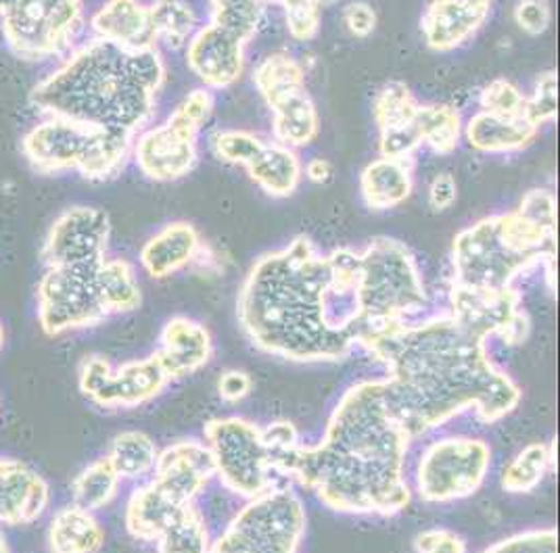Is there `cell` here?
Masks as SVG:
<instances>
[{"instance_id":"7dc6e473","label":"cell","mask_w":560,"mask_h":553,"mask_svg":"<svg viewBox=\"0 0 560 553\" xmlns=\"http://www.w3.org/2000/svg\"><path fill=\"white\" fill-rule=\"evenodd\" d=\"M559 532L555 529L525 530L502 539L488 548V552H557Z\"/></svg>"},{"instance_id":"f1b7e54d","label":"cell","mask_w":560,"mask_h":553,"mask_svg":"<svg viewBox=\"0 0 560 553\" xmlns=\"http://www.w3.org/2000/svg\"><path fill=\"white\" fill-rule=\"evenodd\" d=\"M47 541L50 552L94 553L105 545V529L94 511L71 504L52 514Z\"/></svg>"},{"instance_id":"7a4b0ae2","label":"cell","mask_w":560,"mask_h":553,"mask_svg":"<svg viewBox=\"0 0 560 553\" xmlns=\"http://www.w3.org/2000/svg\"><path fill=\"white\" fill-rule=\"evenodd\" d=\"M360 346L387 368L389 410L412 440L467 410L493 424L521 403L523 392L491 362L488 341L450 311L378 326Z\"/></svg>"},{"instance_id":"7c38bea8","label":"cell","mask_w":560,"mask_h":553,"mask_svg":"<svg viewBox=\"0 0 560 553\" xmlns=\"http://www.w3.org/2000/svg\"><path fill=\"white\" fill-rule=\"evenodd\" d=\"M94 272L96 266H47L36 289V316L47 337L93 328L109 318L98 297Z\"/></svg>"},{"instance_id":"7402d4cb","label":"cell","mask_w":560,"mask_h":553,"mask_svg":"<svg viewBox=\"0 0 560 553\" xmlns=\"http://www.w3.org/2000/svg\"><path fill=\"white\" fill-rule=\"evenodd\" d=\"M151 476L170 486L185 502H195L215 476L213 454L206 440L187 438L172 443L160 451Z\"/></svg>"},{"instance_id":"1f68e13d","label":"cell","mask_w":560,"mask_h":553,"mask_svg":"<svg viewBox=\"0 0 560 553\" xmlns=\"http://www.w3.org/2000/svg\"><path fill=\"white\" fill-rule=\"evenodd\" d=\"M422 146H429L438 155H450L458 149L463 140V116L450 103H429L419 105L417 111Z\"/></svg>"},{"instance_id":"484cf974","label":"cell","mask_w":560,"mask_h":553,"mask_svg":"<svg viewBox=\"0 0 560 553\" xmlns=\"http://www.w3.org/2000/svg\"><path fill=\"white\" fill-rule=\"evenodd\" d=\"M415 190L412 160L378 157L360 174V197L373 211H389L406 203Z\"/></svg>"},{"instance_id":"ba28073f","label":"cell","mask_w":560,"mask_h":553,"mask_svg":"<svg viewBox=\"0 0 560 553\" xmlns=\"http://www.w3.org/2000/svg\"><path fill=\"white\" fill-rule=\"evenodd\" d=\"M86 27L84 0H11L0 15L7 50L25 63L61 61Z\"/></svg>"},{"instance_id":"680465c9","label":"cell","mask_w":560,"mask_h":553,"mask_svg":"<svg viewBox=\"0 0 560 553\" xmlns=\"http://www.w3.org/2000/svg\"><path fill=\"white\" fill-rule=\"evenodd\" d=\"M9 2H11V0H0V15H2V13H4V9L9 7Z\"/></svg>"},{"instance_id":"5bb4252c","label":"cell","mask_w":560,"mask_h":553,"mask_svg":"<svg viewBox=\"0 0 560 553\" xmlns=\"http://www.w3.org/2000/svg\"><path fill=\"white\" fill-rule=\"evenodd\" d=\"M112 222L103 209L71 205L50 224L43 245L45 266H98L109 249Z\"/></svg>"},{"instance_id":"6da1fadb","label":"cell","mask_w":560,"mask_h":553,"mask_svg":"<svg viewBox=\"0 0 560 553\" xmlns=\"http://www.w3.org/2000/svg\"><path fill=\"white\" fill-rule=\"evenodd\" d=\"M358 251L323 255L307 236L257 257L236 297L254 345L287 362H341L369 337L358 295Z\"/></svg>"},{"instance_id":"5b68a950","label":"cell","mask_w":560,"mask_h":553,"mask_svg":"<svg viewBox=\"0 0 560 553\" xmlns=\"http://www.w3.org/2000/svg\"><path fill=\"white\" fill-rule=\"evenodd\" d=\"M537 266L555 282L557 232L546 231L518 209L490 215L468 226L452 245V286L500 293Z\"/></svg>"},{"instance_id":"9c48e42d","label":"cell","mask_w":560,"mask_h":553,"mask_svg":"<svg viewBox=\"0 0 560 553\" xmlns=\"http://www.w3.org/2000/svg\"><path fill=\"white\" fill-rule=\"evenodd\" d=\"M307 530V511L291 486H270L236 511L210 552L295 553Z\"/></svg>"},{"instance_id":"30bf717a","label":"cell","mask_w":560,"mask_h":553,"mask_svg":"<svg viewBox=\"0 0 560 553\" xmlns=\"http://www.w3.org/2000/svg\"><path fill=\"white\" fill-rule=\"evenodd\" d=\"M488 440L467 435L442 437L422 451L415 486L424 504H454L475 495L490 474Z\"/></svg>"},{"instance_id":"f546056e","label":"cell","mask_w":560,"mask_h":553,"mask_svg":"<svg viewBox=\"0 0 560 553\" xmlns=\"http://www.w3.org/2000/svg\"><path fill=\"white\" fill-rule=\"evenodd\" d=\"M96 291L103 307L109 316L116 314H130L139 309L142 293H140L137 270L126 259H109L105 257L94 272Z\"/></svg>"},{"instance_id":"83f0119b","label":"cell","mask_w":560,"mask_h":553,"mask_svg":"<svg viewBox=\"0 0 560 553\" xmlns=\"http://www.w3.org/2000/svg\"><path fill=\"white\" fill-rule=\"evenodd\" d=\"M275 142L293 151L310 146L320 134V117L316 103L305 89L287 94L270 105Z\"/></svg>"},{"instance_id":"9a60e30c","label":"cell","mask_w":560,"mask_h":553,"mask_svg":"<svg viewBox=\"0 0 560 553\" xmlns=\"http://www.w3.org/2000/svg\"><path fill=\"white\" fill-rule=\"evenodd\" d=\"M450 314L481 339L498 337L506 345H521L532 332V320L521 307L516 289L486 293L452 286Z\"/></svg>"},{"instance_id":"8fae6325","label":"cell","mask_w":560,"mask_h":553,"mask_svg":"<svg viewBox=\"0 0 560 553\" xmlns=\"http://www.w3.org/2000/svg\"><path fill=\"white\" fill-rule=\"evenodd\" d=\"M215 476L231 493L252 499L275 484V468L261 428L245 417H215L203 428Z\"/></svg>"},{"instance_id":"7bdbcfd3","label":"cell","mask_w":560,"mask_h":553,"mask_svg":"<svg viewBox=\"0 0 560 553\" xmlns=\"http://www.w3.org/2000/svg\"><path fill=\"white\" fill-rule=\"evenodd\" d=\"M479 107H481L479 111L493 114V116H525L527 94L511 80L498 78L479 94Z\"/></svg>"},{"instance_id":"4dcf8cb0","label":"cell","mask_w":560,"mask_h":553,"mask_svg":"<svg viewBox=\"0 0 560 553\" xmlns=\"http://www.w3.org/2000/svg\"><path fill=\"white\" fill-rule=\"evenodd\" d=\"M105 458L112 461L121 481H142L153 474L160 447L144 433L126 431L109 443Z\"/></svg>"},{"instance_id":"4316f807","label":"cell","mask_w":560,"mask_h":553,"mask_svg":"<svg viewBox=\"0 0 560 553\" xmlns=\"http://www.w3.org/2000/svg\"><path fill=\"white\" fill-rule=\"evenodd\" d=\"M245 169L249 178L272 199L293 197L304 180V163L298 151L279 142H266L256 160Z\"/></svg>"},{"instance_id":"60d3db41","label":"cell","mask_w":560,"mask_h":553,"mask_svg":"<svg viewBox=\"0 0 560 553\" xmlns=\"http://www.w3.org/2000/svg\"><path fill=\"white\" fill-rule=\"evenodd\" d=\"M213 103L215 101H213L210 89H206V86L195 89L176 105V109L165 121L188 137L199 139L201 130L208 126L211 114H213Z\"/></svg>"},{"instance_id":"ee69618b","label":"cell","mask_w":560,"mask_h":553,"mask_svg":"<svg viewBox=\"0 0 560 553\" xmlns=\"http://www.w3.org/2000/svg\"><path fill=\"white\" fill-rule=\"evenodd\" d=\"M525 116L541 128L544 123H552L559 116V78L557 71H544L536 80L534 93L527 96Z\"/></svg>"},{"instance_id":"2e32d148","label":"cell","mask_w":560,"mask_h":553,"mask_svg":"<svg viewBox=\"0 0 560 553\" xmlns=\"http://www.w3.org/2000/svg\"><path fill=\"white\" fill-rule=\"evenodd\" d=\"M245 43L222 25H199L185 47L188 70L210 91H226L245 71Z\"/></svg>"},{"instance_id":"91938a15","label":"cell","mask_w":560,"mask_h":553,"mask_svg":"<svg viewBox=\"0 0 560 553\" xmlns=\"http://www.w3.org/2000/svg\"><path fill=\"white\" fill-rule=\"evenodd\" d=\"M323 4H332V2H337V0H320Z\"/></svg>"},{"instance_id":"b9f144b4","label":"cell","mask_w":560,"mask_h":553,"mask_svg":"<svg viewBox=\"0 0 560 553\" xmlns=\"http://www.w3.org/2000/svg\"><path fill=\"white\" fill-rule=\"evenodd\" d=\"M323 7L320 0H284L280 9L291 38L300 43L314 40L323 27Z\"/></svg>"},{"instance_id":"6f0895ef","label":"cell","mask_w":560,"mask_h":553,"mask_svg":"<svg viewBox=\"0 0 560 553\" xmlns=\"http://www.w3.org/2000/svg\"><path fill=\"white\" fill-rule=\"evenodd\" d=\"M4 341H7V332H4V326L0 323V351H2V346H4Z\"/></svg>"},{"instance_id":"f35d334b","label":"cell","mask_w":560,"mask_h":553,"mask_svg":"<svg viewBox=\"0 0 560 553\" xmlns=\"http://www.w3.org/2000/svg\"><path fill=\"white\" fill-rule=\"evenodd\" d=\"M419 101L404 82L385 84L373 103V117L376 130H392L406 123H412L419 111Z\"/></svg>"},{"instance_id":"9f6ffc18","label":"cell","mask_w":560,"mask_h":553,"mask_svg":"<svg viewBox=\"0 0 560 553\" xmlns=\"http://www.w3.org/2000/svg\"><path fill=\"white\" fill-rule=\"evenodd\" d=\"M0 552H9V543H7V539H4L2 532H0Z\"/></svg>"},{"instance_id":"bcb514c9","label":"cell","mask_w":560,"mask_h":553,"mask_svg":"<svg viewBox=\"0 0 560 553\" xmlns=\"http://www.w3.org/2000/svg\"><path fill=\"white\" fill-rule=\"evenodd\" d=\"M420 149H422V137H420L417 119L412 123L378 132V153H381V157L415 160V155L419 153Z\"/></svg>"},{"instance_id":"d6a6232c","label":"cell","mask_w":560,"mask_h":553,"mask_svg":"<svg viewBox=\"0 0 560 553\" xmlns=\"http://www.w3.org/2000/svg\"><path fill=\"white\" fill-rule=\"evenodd\" d=\"M254 86L270 107L287 94L305 89L304 66L289 52L280 50L268 55L254 70Z\"/></svg>"},{"instance_id":"d4e9b609","label":"cell","mask_w":560,"mask_h":553,"mask_svg":"<svg viewBox=\"0 0 560 553\" xmlns=\"http://www.w3.org/2000/svg\"><path fill=\"white\" fill-rule=\"evenodd\" d=\"M536 123L527 116H493L486 111H477L463 128V137L468 146L477 153L486 155H509L525 151L536 140Z\"/></svg>"},{"instance_id":"d590c367","label":"cell","mask_w":560,"mask_h":553,"mask_svg":"<svg viewBox=\"0 0 560 553\" xmlns=\"http://www.w3.org/2000/svg\"><path fill=\"white\" fill-rule=\"evenodd\" d=\"M121 476L107 458L89 463L71 483V497L75 506L98 511L109 506L119 493Z\"/></svg>"},{"instance_id":"ac0fdd59","label":"cell","mask_w":560,"mask_h":553,"mask_svg":"<svg viewBox=\"0 0 560 553\" xmlns=\"http://www.w3.org/2000/svg\"><path fill=\"white\" fill-rule=\"evenodd\" d=\"M495 0H431L420 17L424 45L435 52L465 47L488 24Z\"/></svg>"},{"instance_id":"e0dca14e","label":"cell","mask_w":560,"mask_h":553,"mask_svg":"<svg viewBox=\"0 0 560 553\" xmlns=\"http://www.w3.org/2000/svg\"><path fill=\"white\" fill-rule=\"evenodd\" d=\"M199 139L188 137L164 121L142 130L132 142V160L140 174L153 183L170 185L188 176L199 162Z\"/></svg>"},{"instance_id":"ffe728a7","label":"cell","mask_w":560,"mask_h":553,"mask_svg":"<svg viewBox=\"0 0 560 553\" xmlns=\"http://www.w3.org/2000/svg\"><path fill=\"white\" fill-rule=\"evenodd\" d=\"M91 38L124 50H158L149 4L142 0H105L86 20Z\"/></svg>"},{"instance_id":"d6986e66","label":"cell","mask_w":560,"mask_h":553,"mask_svg":"<svg viewBox=\"0 0 560 553\" xmlns=\"http://www.w3.org/2000/svg\"><path fill=\"white\" fill-rule=\"evenodd\" d=\"M50 506V486L25 461L0 458V527L36 522Z\"/></svg>"},{"instance_id":"816d5d0a","label":"cell","mask_w":560,"mask_h":553,"mask_svg":"<svg viewBox=\"0 0 560 553\" xmlns=\"http://www.w3.org/2000/svg\"><path fill=\"white\" fill-rule=\"evenodd\" d=\"M343 24L351 36L355 38H369L376 30V11L369 2L355 0L343 9Z\"/></svg>"},{"instance_id":"681fc988","label":"cell","mask_w":560,"mask_h":553,"mask_svg":"<svg viewBox=\"0 0 560 553\" xmlns=\"http://www.w3.org/2000/svg\"><path fill=\"white\" fill-rule=\"evenodd\" d=\"M514 22L527 36H541L552 24V7L548 0H518Z\"/></svg>"},{"instance_id":"4fadbf2b","label":"cell","mask_w":560,"mask_h":553,"mask_svg":"<svg viewBox=\"0 0 560 553\" xmlns=\"http://www.w3.org/2000/svg\"><path fill=\"white\" fill-rule=\"evenodd\" d=\"M172 383L158 353L112 368L103 355H89L78 369L80 391L103 410L140 408L165 391Z\"/></svg>"},{"instance_id":"277c9868","label":"cell","mask_w":560,"mask_h":553,"mask_svg":"<svg viewBox=\"0 0 560 553\" xmlns=\"http://www.w3.org/2000/svg\"><path fill=\"white\" fill-rule=\"evenodd\" d=\"M160 50H124L89 38L66 55L30 94L43 114L71 117L137 137L158 109L164 89Z\"/></svg>"},{"instance_id":"52a82bcc","label":"cell","mask_w":560,"mask_h":553,"mask_svg":"<svg viewBox=\"0 0 560 553\" xmlns=\"http://www.w3.org/2000/svg\"><path fill=\"white\" fill-rule=\"evenodd\" d=\"M358 295L371 330L408 320L427 307L419 263L396 238H374L364 251H358Z\"/></svg>"},{"instance_id":"ab89813d","label":"cell","mask_w":560,"mask_h":553,"mask_svg":"<svg viewBox=\"0 0 560 553\" xmlns=\"http://www.w3.org/2000/svg\"><path fill=\"white\" fill-rule=\"evenodd\" d=\"M210 146L220 162L247 167L266 146V140L247 130H218L211 134Z\"/></svg>"},{"instance_id":"836d02e7","label":"cell","mask_w":560,"mask_h":553,"mask_svg":"<svg viewBox=\"0 0 560 553\" xmlns=\"http://www.w3.org/2000/svg\"><path fill=\"white\" fill-rule=\"evenodd\" d=\"M557 466V440L532 443L502 472L506 493H529Z\"/></svg>"},{"instance_id":"11a10c76","label":"cell","mask_w":560,"mask_h":553,"mask_svg":"<svg viewBox=\"0 0 560 553\" xmlns=\"http://www.w3.org/2000/svg\"><path fill=\"white\" fill-rule=\"evenodd\" d=\"M304 176L312 185H327L332 178V165L323 157H314L305 163Z\"/></svg>"},{"instance_id":"db71d44e","label":"cell","mask_w":560,"mask_h":553,"mask_svg":"<svg viewBox=\"0 0 560 553\" xmlns=\"http://www.w3.org/2000/svg\"><path fill=\"white\" fill-rule=\"evenodd\" d=\"M458 199V186L452 174H438L429 185V205L433 211H445Z\"/></svg>"},{"instance_id":"f6af8a7d","label":"cell","mask_w":560,"mask_h":553,"mask_svg":"<svg viewBox=\"0 0 560 553\" xmlns=\"http://www.w3.org/2000/svg\"><path fill=\"white\" fill-rule=\"evenodd\" d=\"M261 438L268 449L272 468L279 474L282 472L284 463L291 460V456L295 454V449L302 445L295 424L289 420H277V422L268 424L266 428H261Z\"/></svg>"},{"instance_id":"8992f818","label":"cell","mask_w":560,"mask_h":553,"mask_svg":"<svg viewBox=\"0 0 560 553\" xmlns=\"http://www.w3.org/2000/svg\"><path fill=\"white\" fill-rule=\"evenodd\" d=\"M135 137L47 114L22 139L25 162L38 174H78L89 183H107L119 176L132 157Z\"/></svg>"},{"instance_id":"cb8c5ba5","label":"cell","mask_w":560,"mask_h":553,"mask_svg":"<svg viewBox=\"0 0 560 553\" xmlns=\"http://www.w3.org/2000/svg\"><path fill=\"white\" fill-rule=\"evenodd\" d=\"M199 231L188 222H172L155 232L140 249L142 270L155 280L174 276L203 254Z\"/></svg>"},{"instance_id":"c3c4849f","label":"cell","mask_w":560,"mask_h":553,"mask_svg":"<svg viewBox=\"0 0 560 553\" xmlns=\"http://www.w3.org/2000/svg\"><path fill=\"white\" fill-rule=\"evenodd\" d=\"M518 211L546 231L557 232V197L548 188H534L525 192Z\"/></svg>"},{"instance_id":"e575fe53","label":"cell","mask_w":560,"mask_h":553,"mask_svg":"<svg viewBox=\"0 0 560 553\" xmlns=\"http://www.w3.org/2000/svg\"><path fill=\"white\" fill-rule=\"evenodd\" d=\"M149 15L158 45L170 50H183L199 27V17L185 0H153Z\"/></svg>"},{"instance_id":"f5cc1de1","label":"cell","mask_w":560,"mask_h":553,"mask_svg":"<svg viewBox=\"0 0 560 553\" xmlns=\"http://www.w3.org/2000/svg\"><path fill=\"white\" fill-rule=\"evenodd\" d=\"M254 389V380L243 369H226L218 378V395L226 403L243 401Z\"/></svg>"},{"instance_id":"603a6c76","label":"cell","mask_w":560,"mask_h":553,"mask_svg":"<svg viewBox=\"0 0 560 553\" xmlns=\"http://www.w3.org/2000/svg\"><path fill=\"white\" fill-rule=\"evenodd\" d=\"M172 380H180L188 374L210 364L213 355L210 330L197 320L176 316L165 322L155 351Z\"/></svg>"},{"instance_id":"3957f363","label":"cell","mask_w":560,"mask_h":553,"mask_svg":"<svg viewBox=\"0 0 560 553\" xmlns=\"http://www.w3.org/2000/svg\"><path fill=\"white\" fill-rule=\"evenodd\" d=\"M412 437L389 410L385 380H362L341 395L325 437L300 445L284 476L339 514L389 518L410 506L406 458Z\"/></svg>"},{"instance_id":"8d00e7d4","label":"cell","mask_w":560,"mask_h":553,"mask_svg":"<svg viewBox=\"0 0 560 553\" xmlns=\"http://www.w3.org/2000/svg\"><path fill=\"white\" fill-rule=\"evenodd\" d=\"M268 7L266 0H210V22L222 25L247 45L259 34Z\"/></svg>"},{"instance_id":"74e56055","label":"cell","mask_w":560,"mask_h":553,"mask_svg":"<svg viewBox=\"0 0 560 553\" xmlns=\"http://www.w3.org/2000/svg\"><path fill=\"white\" fill-rule=\"evenodd\" d=\"M155 548L164 553L210 552V530L195 504H190L185 514L165 530Z\"/></svg>"},{"instance_id":"44dd1931","label":"cell","mask_w":560,"mask_h":553,"mask_svg":"<svg viewBox=\"0 0 560 553\" xmlns=\"http://www.w3.org/2000/svg\"><path fill=\"white\" fill-rule=\"evenodd\" d=\"M190 504L195 502H185L170 486L151 476V481L137 486L128 497L124 511L126 530L137 541L158 543Z\"/></svg>"},{"instance_id":"f907efd6","label":"cell","mask_w":560,"mask_h":553,"mask_svg":"<svg viewBox=\"0 0 560 553\" xmlns=\"http://www.w3.org/2000/svg\"><path fill=\"white\" fill-rule=\"evenodd\" d=\"M412 548L420 553H465L468 550L467 541L447 529L422 530L415 537Z\"/></svg>"}]
</instances>
